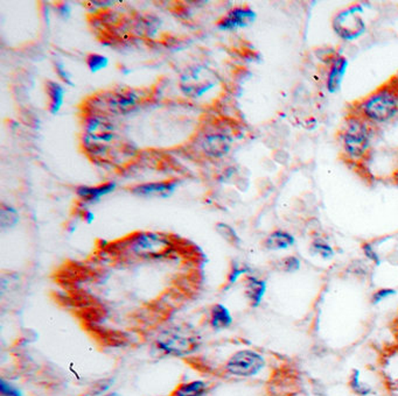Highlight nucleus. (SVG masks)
Wrapping results in <instances>:
<instances>
[{
	"label": "nucleus",
	"mask_w": 398,
	"mask_h": 396,
	"mask_svg": "<svg viewBox=\"0 0 398 396\" xmlns=\"http://www.w3.org/2000/svg\"><path fill=\"white\" fill-rule=\"evenodd\" d=\"M82 146L88 157L103 163L112 162V155L117 157V150H122L115 124L107 116L100 114L89 116L86 121Z\"/></svg>",
	"instance_id": "1"
},
{
	"label": "nucleus",
	"mask_w": 398,
	"mask_h": 396,
	"mask_svg": "<svg viewBox=\"0 0 398 396\" xmlns=\"http://www.w3.org/2000/svg\"><path fill=\"white\" fill-rule=\"evenodd\" d=\"M356 114L367 121L387 123L398 116V78L392 77L382 87L358 102Z\"/></svg>",
	"instance_id": "2"
},
{
	"label": "nucleus",
	"mask_w": 398,
	"mask_h": 396,
	"mask_svg": "<svg viewBox=\"0 0 398 396\" xmlns=\"http://www.w3.org/2000/svg\"><path fill=\"white\" fill-rule=\"evenodd\" d=\"M173 248L171 239L166 234L157 232H141L127 240V250L132 256L150 259L168 256Z\"/></svg>",
	"instance_id": "3"
},
{
	"label": "nucleus",
	"mask_w": 398,
	"mask_h": 396,
	"mask_svg": "<svg viewBox=\"0 0 398 396\" xmlns=\"http://www.w3.org/2000/svg\"><path fill=\"white\" fill-rule=\"evenodd\" d=\"M341 138L346 153L353 159H361L369 147L368 121L358 114H351L346 119Z\"/></svg>",
	"instance_id": "4"
},
{
	"label": "nucleus",
	"mask_w": 398,
	"mask_h": 396,
	"mask_svg": "<svg viewBox=\"0 0 398 396\" xmlns=\"http://www.w3.org/2000/svg\"><path fill=\"white\" fill-rule=\"evenodd\" d=\"M157 347L168 356H185L198 349L199 340L198 337L187 331L180 329L168 330L158 337Z\"/></svg>",
	"instance_id": "5"
},
{
	"label": "nucleus",
	"mask_w": 398,
	"mask_h": 396,
	"mask_svg": "<svg viewBox=\"0 0 398 396\" xmlns=\"http://www.w3.org/2000/svg\"><path fill=\"white\" fill-rule=\"evenodd\" d=\"M265 366L262 354L252 349H242L234 353L226 363V371L230 376L250 378L261 372Z\"/></svg>",
	"instance_id": "6"
},
{
	"label": "nucleus",
	"mask_w": 398,
	"mask_h": 396,
	"mask_svg": "<svg viewBox=\"0 0 398 396\" xmlns=\"http://www.w3.org/2000/svg\"><path fill=\"white\" fill-rule=\"evenodd\" d=\"M216 84L214 73L204 67H194L181 77V90L187 96L198 98L213 89Z\"/></svg>",
	"instance_id": "7"
},
{
	"label": "nucleus",
	"mask_w": 398,
	"mask_h": 396,
	"mask_svg": "<svg viewBox=\"0 0 398 396\" xmlns=\"http://www.w3.org/2000/svg\"><path fill=\"white\" fill-rule=\"evenodd\" d=\"M141 96L137 91L127 90L115 91L105 98L107 110L111 114H127L134 111L141 103Z\"/></svg>",
	"instance_id": "8"
},
{
	"label": "nucleus",
	"mask_w": 398,
	"mask_h": 396,
	"mask_svg": "<svg viewBox=\"0 0 398 396\" xmlns=\"http://www.w3.org/2000/svg\"><path fill=\"white\" fill-rule=\"evenodd\" d=\"M256 13L248 6L235 7L229 11L218 23V28L221 30H233L247 27L254 23Z\"/></svg>",
	"instance_id": "9"
},
{
	"label": "nucleus",
	"mask_w": 398,
	"mask_h": 396,
	"mask_svg": "<svg viewBox=\"0 0 398 396\" xmlns=\"http://www.w3.org/2000/svg\"><path fill=\"white\" fill-rule=\"evenodd\" d=\"M177 182L163 181V182H151V184H138L131 189V193L136 196L145 198H168L175 193Z\"/></svg>",
	"instance_id": "10"
},
{
	"label": "nucleus",
	"mask_w": 398,
	"mask_h": 396,
	"mask_svg": "<svg viewBox=\"0 0 398 396\" xmlns=\"http://www.w3.org/2000/svg\"><path fill=\"white\" fill-rule=\"evenodd\" d=\"M230 138L222 133L209 134L204 138L202 148L204 153L211 157H222L227 155L230 150Z\"/></svg>",
	"instance_id": "11"
},
{
	"label": "nucleus",
	"mask_w": 398,
	"mask_h": 396,
	"mask_svg": "<svg viewBox=\"0 0 398 396\" xmlns=\"http://www.w3.org/2000/svg\"><path fill=\"white\" fill-rule=\"evenodd\" d=\"M116 189L115 182H107V184H100L96 186H78L76 190L77 196L80 197L81 200L84 203H96L102 197L107 196Z\"/></svg>",
	"instance_id": "12"
},
{
	"label": "nucleus",
	"mask_w": 398,
	"mask_h": 396,
	"mask_svg": "<svg viewBox=\"0 0 398 396\" xmlns=\"http://www.w3.org/2000/svg\"><path fill=\"white\" fill-rule=\"evenodd\" d=\"M245 296L250 302L251 306H259L263 297H264L265 290H267V283L263 280L258 277H247L245 280Z\"/></svg>",
	"instance_id": "13"
},
{
	"label": "nucleus",
	"mask_w": 398,
	"mask_h": 396,
	"mask_svg": "<svg viewBox=\"0 0 398 396\" xmlns=\"http://www.w3.org/2000/svg\"><path fill=\"white\" fill-rule=\"evenodd\" d=\"M46 91H47L48 98H49V111L52 114H57L64 105V87L57 82L48 80L46 84Z\"/></svg>",
	"instance_id": "14"
},
{
	"label": "nucleus",
	"mask_w": 398,
	"mask_h": 396,
	"mask_svg": "<svg viewBox=\"0 0 398 396\" xmlns=\"http://www.w3.org/2000/svg\"><path fill=\"white\" fill-rule=\"evenodd\" d=\"M295 244V238L288 232L277 230L270 233L264 240V246L268 250H285Z\"/></svg>",
	"instance_id": "15"
},
{
	"label": "nucleus",
	"mask_w": 398,
	"mask_h": 396,
	"mask_svg": "<svg viewBox=\"0 0 398 396\" xmlns=\"http://www.w3.org/2000/svg\"><path fill=\"white\" fill-rule=\"evenodd\" d=\"M211 325L213 329H227L233 323V317L227 306L223 304H215L211 310Z\"/></svg>",
	"instance_id": "16"
},
{
	"label": "nucleus",
	"mask_w": 398,
	"mask_h": 396,
	"mask_svg": "<svg viewBox=\"0 0 398 396\" xmlns=\"http://www.w3.org/2000/svg\"><path fill=\"white\" fill-rule=\"evenodd\" d=\"M347 62L342 56H338L332 62L331 70L328 73L327 85L331 92L338 90L341 83V78L345 73Z\"/></svg>",
	"instance_id": "17"
},
{
	"label": "nucleus",
	"mask_w": 398,
	"mask_h": 396,
	"mask_svg": "<svg viewBox=\"0 0 398 396\" xmlns=\"http://www.w3.org/2000/svg\"><path fill=\"white\" fill-rule=\"evenodd\" d=\"M208 385L204 381L195 380L191 383H181L172 396H204L207 393Z\"/></svg>",
	"instance_id": "18"
},
{
	"label": "nucleus",
	"mask_w": 398,
	"mask_h": 396,
	"mask_svg": "<svg viewBox=\"0 0 398 396\" xmlns=\"http://www.w3.org/2000/svg\"><path fill=\"white\" fill-rule=\"evenodd\" d=\"M19 222V213L17 210L6 205V204H1L0 208V227L3 230L5 229H11L14 225H17Z\"/></svg>",
	"instance_id": "19"
},
{
	"label": "nucleus",
	"mask_w": 398,
	"mask_h": 396,
	"mask_svg": "<svg viewBox=\"0 0 398 396\" xmlns=\"http://www.w3.org/2000/svg\"><path fill=\"white\" fill-rule=\"evenodd\" d=\"M349 386H351V390L355 394H358L360 396L369 395V394L372 393L370 387L367 386L365 383H361L360 372L356 370L353 371V373H351V379H349Z\"/></svg>",
	"instance_id": "20"
},
{
	"label": "nucleus",
	"mask_w": 398,
	"mask_h": 396,
	"mask_svg": "<svg viewBox=\"0 0 398 396\" xmlns=\"http://www.w3.org/2000/svg\"><path fill=\"white\" fill-rule=\"evenodd\" d=\"M87 64L91 73H98L102 69H105L109 64L107 57L100 54H90L87 59Z\"/></svg>",
	"instance_id": "21"
},
{
	"label": "nucleus",
	"mask_w": 398,
	"mask_h": 396,
	"mask_svg": "<svg viewBox=\"0 0 398 396\" xmlns=\"http://www.w3.org/2000/svg\"><path fill=\"white\" fill-rule=\"evenodd\" d=\"M216 231L223 236L224 239L233 244V245H238L240 243V238H238V234L227 224H218Z\"/></svg>",
	"instance_id": "22"
},
{
	"label": "nucleus",
	"mask_w": 398,
	"mask_h": 396,
	"mask_svg": "<svg viewBox=\"0 0 398 396\" xmlns=\"http://www.w3.org/2000/svg\"><path fill=\"white\" fill-rule=\"evenodd\" d=\"M312 247H313L315 253L320 254L324 259H329L334 254L333 248L322 239L315 240L313 244H312Z\"/></svg>",
	"instance_id": "23"
},
{
	"label": "nucleus",
	"mask_w": 398,
	"mask_h": 396,
	"mask_svg": "<svg viewBox=\"0 0 398 396\" xmlns=\"http://www.w3.org/2000/svg\"><path fill=\"white\" fill-rule=\"evenodd\" d=\"M299 267H300V261L295 256H288L281 261V270L288 273H293L299 270Z\"/></svg>",
	"instance_id": "24"
},
{
	"label": "nucleus",
	"mask_w": 398,
	"mask_h": 396,
	"mask_svg": "<svg viewBox=\"0 0 398 396\" xmlns=\"http://www.w3.org/2000/svg\"><path fill=\"white\" fill-rule=\"evenodd\" d=\"M0 392L3 396H23L21 390L12 383H7L6 380L1 379L0 381Z\"/></svg>",
	"instance_id": "25"
},
{
	"label": "nucleus",
	"mask_w": 398,
	"mask_h": 396,
	"mask_svg": "<svg viewBox=\"0 0 398 396\" xmlns=\"http://www.w3.org/2000/svg\"><path fill=\"white\" fill-rule=\"evenodd\" d=\"M394 294H395V290L394 289H387V288H385V289L377 290V292H375L373 294V303L381 302V301L385 300L387 297L392 296Z\"/></svg>",
	"instance_id": "26"
},
{
	"label": "nucleus",
	"mask_w": 398,
	"mask_h": 396,
	"mask_svg": "<svg viewBox=\"0 0 398 396\" xmlns=\"http://www.w3.org/2000/svg\"><path fill=\"white\" fill-rule=\"evenodd\" d=\"M55 68H57V75H59L61 80L66 82V83L69 84V85H74V83L71 82V75L67 73V70L64 69V64H59V62H57V64H55Z\"/></svg>",
	"instance_id": "27"
},
{
	"label": "nucleus",
	"mask_w": 398,
	"mask_h": 396,
	"mask_svg": "<svg viewBox=\"0 0 398 396\" xmlns=\"http://www.w3.org/2000/svg\"><path fill=\"white\" fill-rule=\"evenodd\" d=\"M245 268H241V267H238V265H235L234 267H233V270H231L230 273H229V277H228V281H229V283H235L236 282V280L238 279V277H240V275H242V274L245 273Z\"/></svg>",
	"instance_id": "28"
},
{
	"label": "nucleus",
	"mask_w": 398,
	"mask_h": 396,
	"mask_svg": "<svg viewBox=\"0 0 398 396\" xmlns=\"http://www.w3.org/2000/svg\"><path fill=\"white\" fill-rule=\"evenodd\" d=\"M362 248H363V252H365V256H368L369 259H372L373 261H375L376 263H380L377 254H376V252L373 250V247L370 246L369 244H365Z\"/></svg>",
	"instance_id": "29"
},
{
	"label": "nucleus",
	"mask_w": 398,
	"mask_h": 396,
	"mask_svg": "<svg viewBox=\"0 0 398 396\" xmlns=\"http://www.w3.org/2000/svg\"><path fill=\"white\" fill-rule=\"evenodd\" d=\"M103 396H119V395H118L117 393H109V394H105V395Z\"/></svg>",
	"instance_id": "30"
},
{
	"label": "nucleus",
	"mask_w": 398,
	"mask_h": 396,
	"mask_svg": "<svg viewBox=\"0 0 398 396\" xmlns=\"http://www.w3.org/2000/svg\"><path fill=\"white\" fill-rule=\"evenodd\" d=\"M396 386H397V388H398V378H397V380H396Z\"/></svg>",
	"instance_id": "31"
},
{
	"label": "nucleus",
	"mask_w": 398,
	"mask_h": 396,
	"mask_svg": "<svg viewBox=\"0 0 398 396\" xmlns=\"http://www.w3.org/2000/svg\"><path fill=\"white\" fill-rule=\"evenodd\" d=\"M396 76H397V78H398V75H396Z\"/></svg>",
	"instance_id": "32"
}]
</instances>
